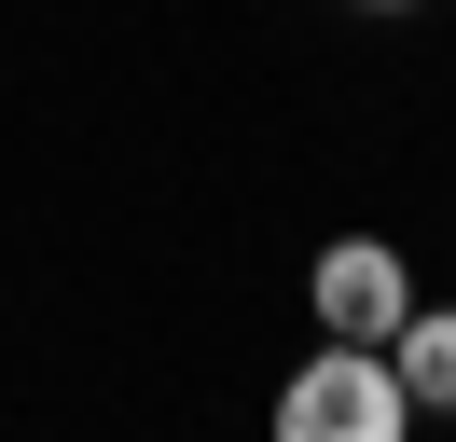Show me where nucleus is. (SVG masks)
Instances as JSON below:
<instances>
[{"label": "nucleus", "mask_w": 456, "mask_h": 442, "mask_svg": "<svg viewBox=\"0 0 456 442\" xmlns=\"http://www.w3.org/2000/svg\"><path fill=\"white\" fill-rule=\"evenodd\" d=\"M401 429H415V401H401L387 346H346V332L277 387V442H401Z\"/></svg>", "instance_id": "nucleus-1"}, {"label": "nucleus", "mask_w": 456, "mask_h": 442, "mask_svg": "<svg viewBox=\"0 0 456 442\" xmlns=\"http://www.w3.org/2000/svg\"><path fill=\"white\" fill-rule=\"evenodd\" d=\"M318 332H346V346H387L401 318H415V276H401V249L387 235H346V249H318Z\"/></svg>", "instance_id": "nucleus-2"}, {"label": "nucleus", "mask_w": 456, "mask_h": 442, "mask_svg": "<svg viewBox=\"0 0 456 442\" xmlns=\"http://www.w3.org/2000/svg\"><path fill=\"white\" fill-rule=\"evenodd\" d=\"M387 373H401V401L456 414V304H415V318L387 332Z\"/></svg>", "instance_id": "nucleus-3"}, {"label": "nucleus", "mask_w": 456, "mask_h": 442, "mask_svg": "<svg viewBox=\"0 0 456 442\" xmlns=\"http://www.w3.org/2000/svg\"><path fill=\"white\" fill-rule=\"evenodd\" d=\"M360 14H415V0H360Z\"/></svg>", "instance_id": "nucleus-4"}]
</instances>
